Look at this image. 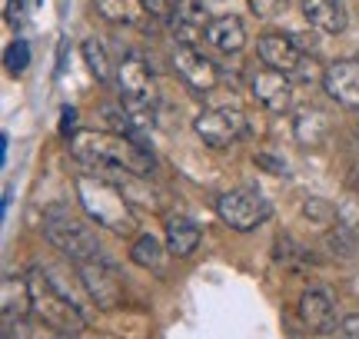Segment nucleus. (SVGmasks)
<instances>
[{"mask_svg":"<svg viewBox=\"0 0 359 339\" xmlns=\"http://www.w3.org/2000/svg\"><path fill=\"white\" fill-rule=\"evenodd\" d=\"M70 153L90 170H123L130 177H150L154 157L133 137L107 130H80L70 140Z\"/></svg>","mask_w":359,"mask_h":339,"instance_id":"f257e3e1","label":"nucleus"},{"mask_svg":"<svg viewBox=\"0 0 359 339\" xmlns=\"http://www.w3.org/2000/svg\"><path fill=\"white\" fill-rule=\"evenodd\" d=\"M74 186H77L80 207L93 223H100V226H107V230H114L120 236H130L137 230L133 209H130L120 186H114L103 177H93V173H77Z\"/></svg>","mask_w":359,"mask_h":339,"instance_id":"f03ea898","label":"nucleus"},{"mask_svg":"<svg viewBox=\"0 0 359 339\" xmlns=\"http://www.w3.org/2000/svg\"><path fill=\"white\" fill-rule=\"evenodd\" d=\"M116 90L123 100V117L130 130H150L156 110V83L140 53H127L116 64Z\"/></svg>","mask_w":359,"mask_h":339,"instance_id":"7ed1b4c3","label":"nucleus"},{"mask_svg":"<svg viewBox=\"0 0 359 339\" xmlns=\"http://www.w3.org/2000/svg\"><path fill=\"white\" fill-rule=\"evenodd\" d=\"M27 283H30V303H34V316L40 319V326L57 336H77L83 329V313L77 303L53 286V279L40 266L27 273Z\"/></svg>","mask_w":359,"mask_h":339,"instance_id":"20e7f679","label":"nucleus"},{"mask_svg":"<svg viewBox=\"0 0 359 339\" xmlns=\"http://www.w3.org/2000/svg\"><path fill=\"white\" fill-rule=\"evenodd\" d=\"M43 236L50 240L53 249H60V253L70 256L77 266L80 263H87V260L103 256L93 230L80 220L77 213H70L67 207H50L47 213H43Z\"/></svg>","mask_w":359,"mask_h":339,"instance_id":"39448f33","label":"nucleus"},{"mask_svg":"<svg viewBox=\"0 0 359 339\" xmlns=\"http://www.w3.org/2000/svg\"><path fill=\"white\" fill-rule=\"evenodd\" d=\"M217 213L230 230H236V233H250V230H257V226L266 223L269 203L259 190L240 186V190H230V193L217 196Z\"/></svg>","mask_w":359,"mask_h":339,"instance_id":"423d86ee","label":"nucleus"},{"mask_svg":"<svg viewBox=\"0 0 359 339\" xmlns=\"http://www.w3.org/2000/svg\"><path fill=\"white\" fill-rule=\"evenodd\" d=\"M80 283L87 289V296L93 300L97 310H114L123 300V283H120V273L110 260H87L80 263Z\"/></svg>","mask_w":359,"mask_h":339,"instance_id":"0eeeda50","label":"nucleus"},{"mask_svg":"<svg viewBox=\"0 0 359 339\" xmlns=\"http://www.w3.org/2000/svg\"><path fill=\"white\" fill-rule=\"evenodd\" d=\"M193 130L213 150H226L246 133V117L240 110H203L193 120Z\"/></svg>","mask_w":359,"mask_h":339,"instance_id":"6e6552de","label":"nucleus"},{"mask_svg":"<svg viewBox=\"0 0 359 339\" xmlns=\"http://www.w3.org/2000/svg\"><path fill=\"white\" fill-rule=\"evenodd\" d=\"M257 53H259V60H263V67H273V70H280L286 77H299L309 64V57L296 47V40L283 37V34H266V37H259Z\"/></svg>","mask_w":359,"mask_h":339,"instance_id":"1a4fd4ad","label":"nucleus"},{"mask_svg":"<svg viewBox=\"0 0 359 339\" xmlns=\"http://www.w3.org/2000/svg\"><path fill=\"white\" fill-rule=\"evenodd\" d=\"M250 93H253L257 104L266 106L269 113H283V110H290V104H293V83H290L286 74L273 70V67H257L253 70Z\"/></svg>","mask_w":359,"mask_h":339,"instance_id":"9d476101","label":"nucleus"},{"mask_svg":"<svg viewBox=\"0 0 359 339\" xmlns=\"http://www.w3.org/2000/svg\"><path fill=\"white\" fill-rule=\"evenodd\" d=\"M173 70H177L180 77H183V83L196 93L217 90V83H219L217 67L210 64L196 47H187V43H180L177 50H173Z\"/></svg>","mask_w":359,"mask_h":339,"instance_id":"9b49d317","label":"nucleus"},{"mask_svg":"<svg viewBox=\"0 0 359 339\" xmlns=\"http://www.w3.org/2000/svg\"><path fill=\"white\" fill-rule=\"evenodd\" d=\"M323 90L333 97L339 106L346 110H359V60L346 57V60H336L323 70Z\"/></svg>","mask_w":359,"mask_h":339,"instance_id":"f8f14e48","label":"nucleus"},{"mask_svg":"<svg viewBox=\"0 0 359 339\" xmlns=\"http://www.w3.org/2000/svg\"><path fill=\"white\" fill-rule=\"evenodd\" d=\"M299 319L309 333L316 336H326V333H336V313H333V300L323 286H309L303 296H299Z\"/></svg>","mask_w":359,"mask_h":339,"instance_id":"ddd939ff","label":"nucleus"},{"mask_svg":"<svg viewBox=\"0 0 359 339\" xmlns=\"http://www.w3.org/2000/svg\"><path fill=\"white\" fill-rule=\"evenodd\" d=\"M0 310H4V323H24L27 316L34 313V303H30V283L24 276L7 273L0 283Z\"/></svg>","mask_w":359,"mask_h":339,"instance_id":"4468645a","label":"nucleus"},{"mask_svg":"<svg viewBox=\"0 0 359 339\" xmlns=\"http://www.w3.org/2000/svg\"><path fill=\"white\" fill-rule=\"evenodd\" d=\"M303 17L313 30L320 34H343L349 24L346 4L343 0H303Z\"/></svg>","mask_w":359,"mask_h":339,"instance_id":"2eb2a0df","label":"nucleus"},{"mask_svg":"<svg viewBox=\"0 0 359 339\" xmlns=\"http://www.w3.org/2000/svg\"><path fill=\"white\" fill-rule=\"evenodd\" d=\"M206 43H213L219 53H236L246 47V27L236 13H223L213 17L206 27Z\"/></svg>","mask_w":359,"mask_h":339,"instance_id":"dca6fc26","label":"nucleus"},{"mask_svg":"<svg viewBox=\"0 0 359 339\" xmlns=\"http://www.w3.org/2000/svg\"><path fill=\"white\" fill-rule=\"evenodd\" d=\"M200 240H203V230L190 216H170L167 220V253L187 260V256H193V249L200 247Z\"/></svg>","mask_w":359,"mask_h":339,"instance_id":"f3484780","label":"nucleus"},{"mask_svg":"<svg viewBox=\"0 0 359 339\" xmlns=\"http://www.w3.org/2000/svg\"><path fill=\"white\" fill-rule=\"evenodd\" d=\"M93 7L107 24H140L147 17L143 0H93Z\"/></svg>","mask_w":359,"mask_h":339,"instance_id":"a211bd4d","label":"nucleus"},{"mask_svg":"<svg viewBox=\"0 0 359 339\" xmlns=\"http://www.w3.org/2000/svg\"><path fill=\"white\" fill-rule=\"evenodd\" d=\"M293 130H296V140L303 146H320L326 140V133H330V123H326V117H323L320 110H303L296 117Z\"/></svg>","mask_w":359,"mask_h":339,"instance_id":"6ab92c4d","label":"nucleus"},{"mask_svg":"<svg viewBox=\"0 0 359 339\" xmlns=\"http://www.w3.org/2000/svg\"><path fill=\"white\" fill-rule=\"evenodd\" d=\"M80 50H83V60H87V70L93 77L100 80V83H110L114 80V70H110V57H107V47H103L97 37H87L80 43Z\"/></svg>","mask_w":359,"mask_h":339,"instance_id":"aec40b11","label":"nucleus"},{"mask_svg":"<svg viewBox=\"0 0 359 339\" xmlns=\"http://www.w3.org/2000/svg\"><path fill=\"white\" fill-rule=\"evenodd\" d=\"M130 260L137 263V266H143V270H160L163 249H160V243H156V236H150V233L137 236V243H133V249H130Z\"/></svg>","mask_w":359,"mask_h":339,"instance_id":"412c9836","label":"nucleus"},{"mask_svg":"<svg viewBox=\"0 0 359 339\" xmlns=\"http://www.w3.org/2000/svg\"><path fill=\"white\" fill-rule=\"evenodd\" d=\"M303 216H306L309 223H316V226H333L336 220V207L330 203V200H323V196H306L303 200Z\"/></svg>","mask_w":359,"mask_h":339,"instance_id":"4be33fe9","label":"nucleus"},{"mask_svg":"<svg viewBox=\"0 0 359 339\" xmlns=\"http://www.w3.org/2000/svg\"><path fill=\"white\" fill-rule=\"evenodd\" d=\"M276 260L286 263V266H309V263H313V253H309L306 247L293 243L290 236H280V240H276Z\"/></svg>","mask_w":359,"mask_h":339,"instance_id":"5701e85b","label":"nucleus"},{"mask_svg":"<svg viewBox=\"0 0 359 339\" xmlns=\"http://www.w3.org/2000/svg\"><path fill=\"white\" fill-rule=\"evenodd\" d=\"M27 67H30V43L27 40H13L7 47V70L11 74H24Z\"/></svg>","mask_w":359,"mask_h":339,"instance_id":"b1692460","label":"nucleus"},{"mask_svg":"<svg viewBox=\"0 0 359 339\" xmlns=\"http://www.w3.org/2000/svg\"><path fill=\"white\" fill-rule=\"evenodd\" d=\"M326 243H330V249H333V256H339V260H349V256H353V249H356V243H353L349 230H346V226H339V223H336V230L330 233V240H326Z\"/></svg>","mask_w":359,"mask_h":339,"instance_id":"393cba45","label":"nucleus"},{"mask_svg":"<svg viewBox=\"0 0 359 339\" xmlns=\"http://www.w3.org/2000/svg\"><path fill=\"white\" fill-rule=\"evenodd\" d=\"M143 11H147V17H154V20H173L170 0H143Z\"/></svg>","mask_w":359,"mask_h":339,"instance_id":"a878e982","label":"nucleus"},{"mask_svg":"<svg viewBox=\"0 0 359 339\" xmlns=\"http://www.w3.org/2000/svg\"><path fill=\"white\" fill-rule=\"evenodd\" d=\"M60 133H64L67 140H74V137H77V110H74V106H64V110H60Z\"/></svg>","mask_w":359,"mask_h":339,"instance_id":"bb28decb","label":"nucleus"},{"mask_svg":"<svg viewBox=\"0 0 359 339\" xmlns=\"http://www.w3.org/2000/svg\"><path fill=\"white\" fill-rule=\"evenodd\" d=\"M257 167H263L266 173H276V177H280V173H286V160H283V157H273V153H263V150H259V153H257Z\"/></svg>","mask_w":359,"mask_h":339,"instance_id":"cd10ccee","label":"nucleus"},{"mask_svg":"<svg viewBox=\"0 0 359 339\" xmlns=\"http://www.w3.org/2000/svg\"><path fill=\"white\" fill-rule=\"evenodd\" d=\"M339 339H359V313H349L339 319Z\"/></svg>","mask_w":359,"mask_h":339,"instance_id":"c85d7f7f","label":"nucleus"},{"mask_svg":"<svg viewBox=\"0 0 359 339\" xmlns=\"http://www.w3.org/2000/svg\"><path fill=\"white\" fill-rule=\"evenodd\" d=\"M7 20L11 24H24V0H11L7 4Z\"/></svg>","mask_w":359,"mask_h":339,"instance_id":"c756f323","label":"nucleus"},{"mask_svg":"<svg viewBox=\"0 0 359 339\" xmlns=\"http://www.w3.org/2000/svg\"><path fill=\"white\" fill-rule=\"evenodd\" d=\"M250 4H253V13H259V17H269L280 7V0H250Z\"/></svg>","mask_w":359,"mask_h":339,"instance_id":"7c9ffc66","label":"nucleus"}]
</instances>
